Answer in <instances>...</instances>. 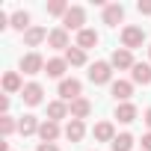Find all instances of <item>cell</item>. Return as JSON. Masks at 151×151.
<instances>
[{
    "instance_id": "cell-1",
    "label": "cell",
    "mask_w": 151,
    "mask_h": 151,
    "mask_svg": "<svg viewBox=\"0 0 151 151\" xmlns=\"http://www.w3.org/2000/svg\"><path fill=\"white\" fill-rule=\"evenodd\" d=\"M83 24H86V9L83 6H71L62 18V30H77L80 33V30H86Z\"/></svg>"
},
{
    "instance_id": "cell-2",
    "label": "cell",
    "mask_w": 151,
    "mask_h": 151,
    "mask_svg": "<svg viewBox=\"0 0 151 151\" xmlns=\"http://www.w3.org/2000/svg\"><path fill=\"white\" fill-rule=\"evenodd\" d=\"M89 80H92L95 86L110 83V80H113V65H110V62H92V65H89Z\"/></svg>"
},
{
    "instance_id": "cell-3",
    "label": "cell",
    "mask_w": 151,
    "mask_h": 151,
    "mask_svg": "<svg viewBox=\"0 0 151 151\" xmlns=\"http://www.w3.org/2000/svg\"><path fill=\"white\" fill-rule=\"evenodd\" d=\"M77 98H83V86H80V80H74V77L59 80V101H77Z\"/></svg>"
},
{
    "instance_id": "cell-4",
    "label": "cell",
    "mask_w": 151,
    "mask_h": 151,
    "mask_svg": "<svg viewBox=\"0 0 151 151\" xmlns=\"http://www.w3.org/2000/svg\"><path fill=\"white\" fill-rule=\"evenodd\" d=\"M142 42H145V30L142 27H124L122 30V47H127V50H133V47H142Z\"/></svg>"
},
{
    "instance_id": "cell-5",
    "label": "cell",
    "mask_w": 151,
    "mask_h": 151,
    "mask_svg": "<svg viewBox=\"0 0 151 151\" xmlns=\"http://www.w3.org/2000/svg\"><path fill=\"white\" fill-rule=\"evenodd\" d=\"M110 65H113V68H119V71H124V68H130V71H133V65H136V62H133V53H130L127 47H116V50H113V56H110Z\"/></svg>"
},
{
    "instance_id": "cell-6",
    "label": "cell",
    "mask_w": 151,
    "mask_h": 151,
    "mask_svg": "<svg viewBox=\"0 0 151 151\" xmlns=\"http://www.w3.org/2000/svg\"><path fill=\"white\" fill-rule=\"evenodd\" d=\"M42 95H45L42 83H27V86H24V92H21V98H24V104H27V107H39V104L45 101Z\"/></svg>"
},
{
    "instance_id": "cell-7",
    "label": "cell",
    "mask_w": 151,
    "mask_h": 151,
    "mask_svg": "<svg viewBox=\"0 0 151 151\" xmlns=\"http://www.w3.org/2000/svg\"><path fill=\"white\" fill-rule=\"evenodd\" d=\"M122 18H124V6L122 3H104V24L107 27L122 24Z\"/></svg>"
},
{
    "instance_id": "cell-8",
    "label": "cell",
    "mask_w": 151,
    "mask_h": 151,
    "mask_svg": "<svg viewBox=\"0 0 151 151\" xmlns=\"http://www.w3.org/2000/svg\"><path fill=\"white\" fill-rule=\"evenodd\" d=\"M45 59L39 56V53H27V56H21V71L24 74H39V71H45Z\"/></svg>"
},
{
    "instance_id": "cell-9",
    "label": "cell",
    "mask_w": 151,
    "mask_h": 151,
    "mask_svg": "<svg viewBox=\"0 0 151 151\" xmlns=\"http://www.w3.org/2000/svg\"><path fill=\"white\" fill-rule=\"evenodd\" d=\"M47 45L56 47V50H68V47H71V42H68V30H62V27L50 30V33H47Z\"/></svg>"
},
{
    "instance_id": "cell-10",
    "label": "cell",
    "mask_w": 151,
    "mask_h": 151,
    "mask_svg": "<svg viewBox=\"0 0 151 151\" xmlns=\"http://www.w3.org/2000/svg\"><path fill=\"white\" fill-rule=\"evenodd\" d=\"M59 133H65V130H59V124H56V122H50V119H45V122H42V127H39L42 142H56V139H59Z\"/></svg>"
},
{
    "instance_id": "cell-11",
    "label": "cell",
    "mask_w": 151,
    "mask_h": 151,
    "mask_svg": "<svg viewBox=\"0 0 151 151\" xmlns=\"http://www.w3.org/2000/svg\"><path fill=\"white\" fill-rule=\"evenodd\" d=\"M92 136H95V142H113V139H116L113 122H98V124L92 127Z\"/></svg>"
},
{
    "instance_id": "cell-12",
    "label": "cell",
    "mask_w": 151,
    "mask_h": 151,
    "mask_svg": "<svg viewBox=\"0 0 151 151\" xmlns=\"http://www.w3.org/2000/svg\"><path fill=\"white\" fill-rule=\"evenodd\" d=\"M65 68H68L65 56H53V59H47L45 74H47V77H59V80H65V77H62V74H65Z\"/></svg>"
},
{
    "instance_id": "cell-13",
    "label": "cell",
    "mask_w": 151,
    "mask_h": 151,
    "mask_svg": "<svg viewBox=\"0 0 151 151\" xmlns=\"http://www.w3.org/2000/svg\"><path fill=\"white\" fill-rule=\"evenodd\" d=\"M68 116H71V113H68V104H65V101H50V104H47V119H50V122L59 124V122L68 119Z\"/></svg>"
},
{
    "instance_id": "cell-14",
    "label": "cell",
    "mask_w": 151,
    "mask_h": 151,
    "mask_svg": "<svg viewBox=\"0 0 151 151\" xmlns=\"http://www.w3.org/2000/svg\"><path fill=\"white\" fill-rule=\"evenodd\" d=\"M39 127H42V122L36 116H21L18 119V133L21 136H33V133H39Z\"/></svg>"
},
{
    "instance_id": "cell-15",
    "label": "cell",
    "mask_w": 151,
    "mask_h": 151,
    "mask_svg": "<svg viewBox=\"0 0 151 151\" xmlns=\"http://www.w3.org/2000/svg\"><path fill=\"white\" fill-rule=\"evenodd\" d=\"M68 113H71V119H80V122H83V119L92 113V104H89L86 98H77V101L68 104Z\"/></svg>"
},
{
    "instance_id": "cell-16",
    "label": "cell",
    "mask_w": 151,
    "mask_h": 151,
    "mask_svg": "<svg viewBox=\"0 0 151 151\" xmlns=\"http://www.w3.org/2000/svg\"><path fill=\"white\" fill-rule=\"evenodd\" d=\"M130 95H133V83H130V80H116V83H113V98H116L119 104H124Z\"/></svg>"
},
{
    "instance_id": "cell-17",
    "label": "cell",
    "mask_w": 151,
    "mask_h": 151,
    "mask_svg": "<svg viewBox=\"0 0 151 151\" xmlns=\"http://www.w3.org/2000/svg\"><path fill=\"white\" fill-rule=\"evenodd\" d=\"M65 136H68L71 142H80V139L86 136V124H83L80 119H71V122L65 124Z\"/></svg>"
},
{
    "instance_id": "cell-18",
    "label": "cell",
    "mask_w": 151,
    "mask_h": 151,
    "mask_svg": "<svg viewBox=\"0 0 151 151\" xmlns=\"http://www.w3.org/2000/svg\"><path fill=\"white\" fill-rule=\"evenodd\" d=\"M130 77H133V83H139V86H148V83H151V65H145V62H136V65H133V71H130Z\"/></svg>"
},
{
    "instance_id": "cell-19",
    "label": "cell",
    "mask_w": 151,
    "mask_h": 151,
    "mask_svg": "<svg viewBox=\"0 0 151 151\" xmlns=\"http://www.w3.org/2000/svg\"><path fill=\"white\" fill-rule=\"evenodd\" d=\"M3 92H6V95L24 92V83H21V77H18L15 71H6V74H3Z\"/></svg>"
},
{
    "instance_id": "cell-20",
    "label": "cell",
    "mask_w": 151,
    "mask_h": 151,
    "mask_svg": "<svg viewBox=\"0 0 151 151\" xmlns=\"http://www.w3.org/2000/svg\"><path fill=\"white\" fill-rule=\"evenodd\" d=\"M9 27H12V30H18V33H27L33 24H30V15H27L24 9H18V12H12V18H9Z\"/></svg>"
},
{
    "instance_id": "cell-21",
    "label": "cell",
    "mask_w": 151,
    "mask_h": 151,
    "mask_svg": "<svg viewBox=\"0 0 151 151\" xmlns=\"http://www.w3.org/2000/svg\"><path fill=\"white\" fill-rule=\"evenodd\" d=\"M45 39H47V30H45V27H30V30L24 33V45H27V47H36V45H42Z\"/></svg>"
},
{
    "instance_id": "cell-22",
    "label": "cell",
    "mask_w": 151,
    "mask_h": 151,
    "mask_svg": "<svg viewBox=\"0 0 151 151\" xmlns=\"http://www.w3.org/2000/svg\"><path fill=\"white\" fill-rule=\"evenodd\" d=\"M116 119H119L122 124H130V122L136 119V107H133L130 101H124V104H116Z\"/></svg>"
},
{
    "instance_id": "cell-23",
    "label": "cell",
    "mask_w": 151,
    "mask_h": 151,
    "mask_svg": "<svg viewBox=\"0 0 151 151\" xmlns=\"http://www.w3.org/2000/svg\"><path fill=\"white\" fill-rule=\"evenodd\" d=\"M95 45H98V33H95V30L86 27V30L77 33V47H80V50H89V47H95Z\"/></svg>"
},
{
    "instance_id": "cell-24",
    "label": "cell",
    "mask_w": 151,
    "mask_h": 151,
    "mask_svg": "<svg viewBox=\"0 0 151 151\" xmlns=\"http://www.w3.org/2000/svg\"><path fill=\"white\" fill-rule=\"evenodd\" d=\"M110 148H113V151H133V136H130V133H119V136L110 142Z\"/></svg>"
},
{
    "instance_id": "cell-25",
    "label": "cell",
    "mask_w": 151,
    "mask_h": 151,
    "mask_svg": "<svg viewBox=\"0 0 151 151\" xmlns=\"http://www.w3.org/2000/svg\"><path fill=\"white\" fill-rule=\"evenodd\" d=\"M65 62H68V65H86V50H80L77 45L68 47V50H65Z\"/></svg>"
},
{
    "instance_id": "cell-26",
    "label": "cell",
    "mask_w": 151,
    "mask_h": 151,
    "mask_svg": "<svg viewBox=\"0 0 151 151\" xmlns=\"http://www.w3.org/2000/svg\"><path fill=\"white\" fill-rule=\"evenodd\" d=\"M15 130H18V122H15L9 113H6V116H0V133H3V139H6V136H12Z\"/></svg>"
},
{
    "instance_id": "cell-27",
    "label": "cell",
    "mask_w": 151,
    "mask_h": 151,
    "mask_svg": "<svg viewBox=\"0 0 151 151\" xmlns=\"http://www.w3.org/2000/svg\"><path fill=\"white\" fill-rule=\"evenodd\" d=\"M68 9H71V6L65 3V0H50V3H47V15H62V18H65Z\"/></svg>"
},
{
    "instance_id": "cell-28",
    "label": "cell",
    "mask_w": 151,
    "mask_h": 151,
    "mask_svg": "<svg viewBox=\"0 0 151 151\" xmlns=\"http://www.w3.org/2000/svg\"><path fill=\"white\" fill-rule=\"evenodd\" d=\"M136 9H139V15H151V0H139Z\"/></svg>"
},
{
    "instance_id": "cell-29",
    "label": "cell",
    "mask_w": 151,
    "mask_h": 151,
    "mask_svg": "<svg viewBox=\"0 0 151 151\" xmlns=\"http://www.w3.org/2000/svg\"><path fill=\"white\" fill-rule=\"evenodd\" d=\"M36 151H59V145H56V142H39Z\"/></svg>"
},
{
    "instance_id": "cell-30",
    "label": "cell",
    "mask_w": 151,
    "mask_h": 151,
    "mask_svg": "<svg viewBox=\"0 0 151 151\" xmlns=\"http://www.w3.org/2000/svg\"><path fill=\"white\" fill-rule=\"evenodd\" d=\"M142 151H151V133L142 136Z\"/></svg>"
},
{
    "instance_id": "cell-31",
    "label": "cell",
    "mask_w": 151,
    "mask_h": 151,
    "mask_svg": "<svg viewBox=\"0 0 151 151\" xmlns=\"http://www.w3.org/2000/svg\"><path fill=\"white\" fill-rule=\"evenodd\" d=\"M145 124H148V127H151V107H148V110H145Z\"/></svg>"
},
{
    "instance_id": "cell-32",
    "label": "cell",
    "mask_w": 151,
    "mask_h": 151,
    "mask_svg": "<svg viewBox=\"0 0 151 151\" xmlns=\"http://www.w3.org/2000/svg\"><path fill=\"white\" fill-rule=\"evenodd\" d=\"M148 59H151V45H148Z\"/></svg>"
}]
</instances>
